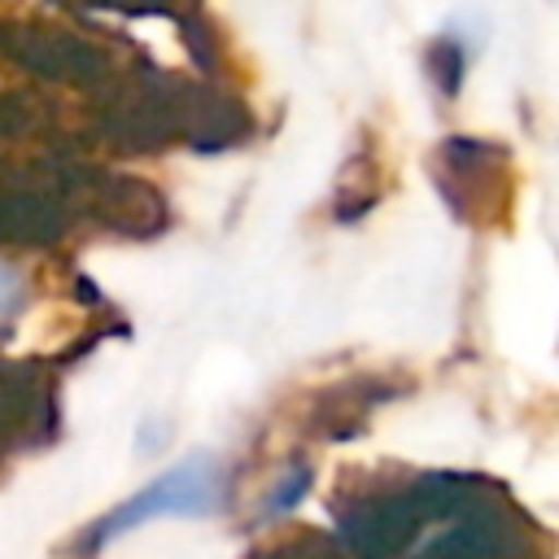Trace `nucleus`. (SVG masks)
I'll list each match as a JSON object with an SVG mask.
<instances>
[{
	"label": "nucleus",
	"mask_w": 559,
	"mask_h": 559,
	"mask_svg": "<svg viewBox=\"0 0 559 559\" xmlns=\"http://www.w3.org/2000/svg\"><path fill=\"white\" fill-rule=\"evenodd\" d=\"M214 502H218V472H214V463L210 459H188L175 472L157 476L127 507H118L96 528V537H114V533H122L131 524H144V520H157V515H197V511H210Z\"/></svg>",
	"instance_id": "f257e3e1"
}]
</instances>
